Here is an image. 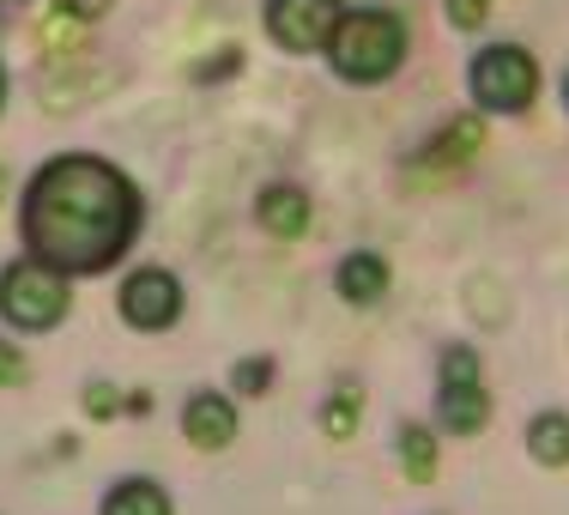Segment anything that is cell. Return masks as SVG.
Segmentation results:
<instances>
[{
	"instance_id": "9",
	"label": "cell",
	"mask_w": 569,
	"mask_h": 515,
	"mask_svg": "<svg viewBox=\"0 0 569 515\" xmlns=\"http://www.w3.org/2000/svg\"><path fill=\"white\" fill-rule=\"evenodd\" d=\"M254 212H261V230H267V237H279V242H297V237L309 230V195H303V188L273 182Z\"/></svg>"
},
{
	"instance_id": "12",
	"label": "cell",
	"mask_w": 569,
	"mask_h": 515,
	"mask_svg": "<svg viewBox=\"0 0 569 515\" xmlns=\"http://www.w3.org/2000/svg\"><path fill=\"white\" fill-rule=\"evenodd\" d=\"M103 515H170V497L158 492L152 479H121L110 497H103Z\"/></svg>"
},
{
	"instance_id": "4",
	"label": "cell",
	"mask_w": 569,
	"mask_h": 515,
	"mask_svg": "<svg viewBox=\"0 0 569 515\" xmlns=\"http://www.w3.org/2000/svg\"><path fill=\"white\" fill-rule=\"evenodd\" d=\"M467 86H472V98H479V110L515 116V110H527V103H533L539 67H533V56H527V49L497 43V49H485V56L467 67Z\"/></svg>"
},
{
	"instance_id": "21",
	"label": "cell",
	"mask_w": 569,
	"mask_h": 515,
	"mask_svg": "<svg viewBox=\"0 0 569 515\" xmlns=\"http://www.w3.org/2000/svg\"><path fill=\"white\" fill-rule=\"evenodd\" d=\"M0 103H7V73H0Z\"/></svg>"
},
{
	"instance_id": "6",
	"label": "cell",
	"mask_w": 569,
	"mask_h": 515,
	"mask_svg": "<svg viewBox=\"0 0 569 515\" xmlns=\"http://www.w3.org/2000/svg\"><path fill=\"white\" fill-rule=\"evenodd\" d=\"M333 24H340V0H267V37L291 56L328 49Z\"/></svg>"
},
{
	"instance_id": "18",
	"label": "cell",
	"mask_w": 569,
	"mask_h": 515,
	"mask_svg": "<svg viewBox=\"0 0 569 515\" xmlns=\"http://www.w3.org/2000/svg\"><path fill=\"white\" fill-rule=\"evenodd\" d=\"M19 383H24V358L0 340V388H19Z\"/></svg>"
},
{
	"instance_id": "5",
	"label": "cell",
	"mask_w": 569,
	"mask_h": 515,
	"mask_svg": "<svg viewBox=\"0 0 569 515\" xmlns=\"http://www.w3.org/2000/svg\"><path fill=\"white\" fill-rule=\"evenodd\" d=\"M491 418V400H485V370L472 346H449L442 351V425L455 437H472V430Z\"/></svg>"
},
{
	"instance_id": "7",
	"label": "cell",
	"mask_w": 569,
	"mask_h": 515,
	"mask_svg": "<svg viewBox=\"0 0 569 515\" xmlns=\"http://www.w3.org/2000/svg\"><path fill=\"white\" fill-rule=\"evenodd\" d=\"M176 316H182V286H176V274L140 267V274L121 279V321H128V328L158 334V328H170Z\"/></svg>"
},
{
	"instance_id": "3",
	"label": "cell",
	"mask_w": 569,
	"mask_h": 515,
	"mask_svg": "<svg viewBox=\"0 0 569 515\" xmlns=\"http://www.w3.org/2000/svg\"><path fill=\"white\" fill-rule=\"evenodd\" d=\"M0 316L12 321V328H56V321L67 316V274H56V267L43 261H12L7 274H0Z\"/></svg>"
},
{
	"instance_id": "13",
	"label": "cell",
	"mask_w": 569,
	"mask_h": 515,
	"mask_svg": "<svg viewBox=\"0 0 569 515\" xmlns=\"http://www.w3.org/2000/svg\"><path fill=\"white\" fill-rule=\"evenodd\" d=\"M472 146H485V128H479V116H460L449 121V128L430 140V165H460V158H472Z\"/></svg>"
},
{
	"instance_id": "2",
	"label": "cell",
	"mask_w": 569,
	"mask_h": 515,
	"mask_svg": "<svg viewBox=\"0 0 569 515\" xmlns=\"http://www.w3.org/2000/svg\"><path fill=\"white\" fill-rule=\"evenodd\" d=\"M328 61H333L340 79H351V86H376V79H388L406 61L400 12H382V7L340 12V24H333V37H328Z\"/></svg>"
},
{
	"instance_id": "14",
	"label": "cell",
	"mask_w": 569,
	"mask_h": 515,
	"mask_svg": "<svg viewBox=\"0 0 569 515\" xmlns=\"http://www.w3.org/2000/svg\"><path fill=\"white\" fill-rule=\"evenodd\" d=\"M400 460H406V479H418V485L437 473V443H430L425 425H400Z\"/></svg>"
},
{
	"instance_id": "10",
	"label": "cell",
	"mask_w": 569,
	"mask_h": 515,
	"mask_svg": "<svg viewBox=\"0 0 569 515\" xmlns=\"http://www.w3.org/2000/svg\"><path fill=\"white\" fill-rule=\"evenodd\" d=\"M388 291V261L382 255H346L340 261V297L346 304H376Z\"/></svg>"
},
{
	"instance_id": "8",
	"label": "cell",
	"mask_w": 569,
	"mask_h": 515,
	"mask_svg": "<svg viewBox=\"0 0 569 515\" xmlns=\"http://www.w3.org/2000/svg\"><path fill=\"white\" fill-rule=\"evenodd\" d=\"M182 430L188 443H200V449H224L230 437H237V406L224 395H194L182 406Z\"/></svg>"
},
{
	"instance_id": "20",
	"label": "cell",
	"mask_w": 569,
	"mask_h": 515,
	"mask_svg": "<svg viewBox=\"0 0 569 515\" xmlns=\"http://www.w3.org/2000/svg\"><path fill=\"white\" fill-rule=\"evenodd\" d=\"M67 12H79V19H98V12H110V0H61Z\"/></svg>"
},
{
	"instance_id": "1",
	"label": "cell",
	"mask_w": 569,
	"mask_h": 515,
	"mask_svg": "<svg viewBox=\"0 0 569 515\" xmlns=\"http://www.w3.org/2000/svg\"><path fill=\"white\" fill-rule=\"evenodd\" d=\"M140 195L103 158H56L31 176L24 195V242L31 261L56 274H103L140 237Z\"/></svg>"
},
{
	"instance_id": "19",
	"label": "cell",
	"mask_w": 569,
	"mask_h": 515,
	"mask_svg": "<svg viewBox=\"0 0 569 515\" xmlns=\"http://www.w3.org/2000/svg\"><path fill=\"white\" fill-rule=\"evenodd\" d=\"M86 413H91V418H110V413H116L110 383H91V388H86Z\"/></svg>"
},
{
	"instance_id": "17",
	"label": "cell",
	"mask_w": 569,
	"mask_h": 515,
	"mask_svg": "<svg viewBox=\"0 0 569 515\" xmlns=\"http://www.w3.org/2000/svg\"><path fill=\"white\" fill-rule=\"evenodd\" d=\"M449 19L460 24V31H479V24H485V0H449Z\"/></svg>"
},
{
	"instance_id": "16",
	"label": "cell",
	"mask_w": 569,
	"mask_h": 515,
	"mask_svg": "<svg viewBox=\"0 0 569 515\" xmlns=\"http://www.w3.org/2000/svg\"><path fill=\"white\" fill-rule=\"evenodd\" d=\"M267 376H273V364H267V358L237 364V388H242V395H261V388H267Z\"/></svg>"
},
{
	"instance_id": "11",
	"label": "cell",
	"mask_w": 569,
	"mask_h": 515,
	"mask_svg": "<svg viewBox=\"0 0 569 515\" xmlns=\"http://www.w3.org/2000/svg\"><path fill=\"white\" fill-rule=\"evenodd\" d=\"M527 449H533V460H546V467H569V418L539 413L533 425H527Z\"/></svg>"
},
{
	"instance_id": "15",
	"label": "cell",
	"mask_w": 569,
	"mask_h": 515,
	"mask_svg": "<svg viewBox=\"0 0 569 515\" xmlns=\"http://www.w3.org/2000/svg\"><path fill=\"white\" fill-rule=\"evenodd\" d=\"M321 430L328 437H351L358 430V388H340V395L321 406Z\"/></svg>"
},
{
	"instance_id": "22",
	"label": "cell",
	"mask_w": 569,
	"mask_h": 515,
	"mask_svg": "<svg viewBox=\"0 0 569 515\" xmlns=\"http://www.w3.org/2000/svg\"><path fill=\"white\" fill-rule=\"evenodd\" d=\"M563 103H569V79H563Z\"/></svg>"
}]
</instances>
